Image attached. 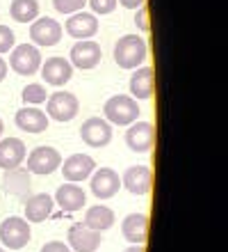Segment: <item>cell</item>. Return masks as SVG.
<instances>
[{
    "label": "cell",
    "instance_id": "6da1fadb",
    "mask_svg": "<svg viewBox=\"0 0 228 252\" xmlns=\"http://www.w3.org/2000/svg\"><path fill=\"white\" fill-rule=\"evenodd\" d=\"M149 55V46L139 34H124L114 44V62L121 69H137L142 66Z\"/></svg>",
    "mask_w": 228,
    "mask_h": 252
},
{
    "label": "cell",
    "instance_id": "7a4b0ae2",
    "mask_svg": "<svg viewBox=\"0 0 228 252\" xmlns=\"http://www.w3.org/2000/svg\"><path fill=\"white\" fill-rule=\"evenodd\" d=\"M103 113H105V122L117 126H130L132 122L139 120V106L128 94H117V96L107 99Z\"/></svg>",
    "mask_w": 228,
    "mask_h": 252
},
{
    "label": "cell",
    "instance_id": "3957f363",
    "mask_svg": "<svg viewBox=\"0 0 228 252\" xmlns=\"http://www.w3.org/2000/svg\"><path fill=\"white\" fill-rule=\"evenodd\" d=\"M80 110V101L76 94L71 92H64V90H59V92H52L48 99H46V115H48V120H55V122H71Z\"/></svg>",
    "mask_w": 228,
    "mask_h": 252
},
{
    "label": "cell",
    "instance_id": "277c9868",
    "mask_svg": "<svg viewBox=\"0 0 228 252\" xmlns=\"http://www.w3.org/2000/svg\"><path fill=\"white\" fill-rule=\"evenodd\" d=\"M32 232H30V222L25 218H19V216H12L0 222V241L5 243V248L9 250H21V248L27 246Z\"/></svg>",
    "mask_w": 228,
    "mask_h": 252
},
{
    "label": "cell",
    "instance_id": "5b68a950",
    "mask_svg": "<svg viewBox=\"0 0 228 252\" xmlns=\"http://www.w3.org/2000/svg\"><path fill=\"white\" fill-rule=\"evenodd\" d=\"M9 66L21 76H34L41 66V53L34 44H19L9 51Z\"/></svg>",
    "mask_w": 228,
    "mask_h": 252
},
{
    "label": "cell",
    "instance_id": "8992f818",
    "mask_svg": "<svg viewBox=\"0 0 228 252\" xmlns=\"http://www.w3.org/2000/svg\"><path fill=\"white\" fill-rule=\"evenodd\" d=\"M30 39L37 48L39 46H55L62 39V26L51 16H41L30 23Z\"/></svg>",
    "mask_w": 228,
    "mask_h": 252
},
{
    "label": "cell",
    "instance_id": "52a82bcc",
    "mask_svg": "<svg viewBox=\"0 0 228 252\" xmlns=\"http://www.w3.org/2000/svg\"><path fill=\"white\" fill-rule=\"evenodd\" d=\"M126 145L137 154H146L155 145V126L151 122H132L126 131Z\"/></svg>",
    "mask_w": 228,
    "mask_h": 252
},
{
    "label": "cell",
    "instance_id": "ba28073f",
    "mask_svg": "<svg viewBox=\"0 0 228 252\" xmlns=\"http://www.w3.org/2000/svg\"><path fill=\"white\" fill-rule=\"evenodd\" d=\"M62 165V156L55 147H37L27 156V172L32 174H52Z\"/></svg>",
    "mask_w": 228,
    "mask_h": 252
},
{
    "label": "cell",
    "instance_id": "9c48e42d",
    "mask_svg": "<svg viewBox=\"0 0 228 252\" xmlns=\"http://www.w3.org/2000/svg\"><path fill=\"white\" fill-rule=\"evenodd\" d=\"M101 58H103V51H101V44L91 39H80L73 44L71 48V66H78L82 71H89L96 64H101Z\"/></svg>",
    "mask_w": 228,
    "mask_h": 252
},
{
    "label": "cell",
    "instance_id": "30bf717a",
    "mask_svg": "<svg viewBox=\"0 0 228 252\" xmlns=\"http://www.w3.org/2000/svg\"><path fill=\"white\" fill-rule=\"evenodd\" d=\"M80 138L82 142L94 149H101V147L110 145L112 140V126L110 122L101 120V117H89L85 124L80 126Z\"/></svg>",
    "mask_w": 228,
    "mask_h": 252
},
{
    "label": "cell",
    "instance_id": "8fae6325",
    "mask_svg": "<svg viewBox=\"0 0 228 252\" xmlns=\"http://www.w3.org/2000/svg\"><path fill=\"white\" fill-rule=\"evenodd\" d=\"M59 167H62V174H64V179L69 184H78V181H85L94 174L96 163L87 154H73V156H69L64 160V165H59Z\"/></svg>",
    "mask_w": 228,
    "mask_h": 252
},
{
    "label": "cell",
    "instance_id": "7c38bea8",
    "mask_svg": "<svg viewBox=\"0 0 228 252\" xmlns=\"http://www.w3.org/2000/svg\"><path fill=\"white\" fill-rule=\"evenodd\" d=\"M39 71H41V78H44L48 85L62 87L64 83H69V80H71L73 66H71V62L66 60V58L55 55V58H48L46 62H41Z\"/></svg>",
    "mask_w": 228,
    "mask_h": 252
},
{
    "label": "cell",
    "instance_id": "4fadbf2b",
    "mask_svg": "<svg viewBox=\"0 0 228 252\" xmlns=\"http://www.w3.org/2000/svg\"><path fill=\"white\" fill-rule=\"evenodd\" d=\"M91 192L96 195L98 199H110L114 197L121 188V179H119V174L110 167H101L96 172L91 174Z\"/></svg>",
    "mask_w": 228,
    "mask_h": 252
},
{
    "label": "cell",
    "instance_id": "5bb4252c",
    "mask_svg": "<svg viewBox=\"0 0 228 252\" xmlns=\"http://www.w3.org/2000/svg\"><path fill=\"white\" fill-rule=\"evenodd\" d=\"M101 246V232H94L82 222H76L69 229V248L76 252H96Z\"/></svg>",
    "mask_w": 228,
    "mask_h": 252
},
{
    "label": "cell",
    "instance_id": "9a60e30c",
    "mask_svg": "<svg viewBox=\"0 0 228 252\" xmlns=\"http://www.w3.org/2000/svg\"><path fill=\"white\" fill-rule=\"evenodd\" d=\"M64 28L73 39H91L98 32V19L91 12H76L69 16Z\"/></svg>",
    "mask_w": 228,
    "mask_h": 252
},
{
    "label": "cell",
    "instance_id": "2e32d148",
    "mask_svg": "<svg viewBox=\"0 0 228 252\" xmlns=\"http://www.w3.org/2000/svg\"><path fill=\"white\" fill-rule=\"evenodd\" d=\"M155 92V76L151 66H137L130 76V94L135 101H146Z\"/></svg>",
    "mask_w": 228,
    "mask_h": 252
},
{
    "label": "cell",
    "instance_id": "e0dca14e",
    "mask_svg": "<svg viewBox=\"0 0 228 252\" xmlns=\"http://www.w3.org/2000/svg\"><path fill=\"white\" fill-rule=\"evenodd\" d=\"M25 156H27V149L23 145V140H19V138L0 140V167L5 172L7 170H14V167H21Z\"/></svg>",
    "mask_w": 228,
    "mask_h": 252
},
{
    "label": "cell",
    "instance_id": "ac0fdd59",
    "mask_svg": "<svg viewBox=\"0 0 228 252\" xmlns=\"http://www.w3.org/2000/svg\"><path fill=\"white\" fill-rule=\"evenodd\" d=\"M121 184L132 195H146L151 190V184H153V174H151V170L146 165H132L124 172Z\"/></svg>",
    "mask_w": 228,
    "mask_h": 252
},
{
    "label": "cell",
    "instance_id": "d6986e66",
    "mask_svg": "<svg viewBox=\"0 0 228 252\" xmlns=\"http://www.w3.org/2000/svg\"><path fill=\"white\" fill-rule=\"evenodd\" d=\"M14 120H16V126L25 133H44L46 128H48V122H51L48 115H46L44 110H39L37 106L21 108Z\"/></svg>",
    "mask_w": 228,
    "mask_h": 252
},
{
    "label": "cell",
    "instance_id": "ffe728a7",
    "mask_svg": "<svg viewBox=\"0 0 228 252\" xmlns=\"http://www.w3.org/2000/svg\"><path fill=\"white\" fill-rule=\"evenodd\" d=\"M55 204H59V209L66 213H73V211H80L87 202V195L85 190L76 184H69L66 181L64 186H59L57 192H55V199H52Z\"/></svg>",
    "mask_w": 228,
    "mask_h": 252
},
{
    "label": "cell",
    "instance_id": "44dd1931",
    "mask_svg": "<svg viewBox=\"0 0 228 252\" xmlns=\"http://www.w3.org/2000/svg\"><path fill=\"white\" fill-rule=\"evenodd\" d=\"M121 232H124L126 241H130L132 246H144L146 236H149V216L146 213H130V216H126Z\"/></svg>",
    "mask_w": 228,
    "mask_h": 252
},
{
    "label": "cell",
    "instance_id": "7402d4cb",
    "mask_svg": "<svg viewBox=\"0 0 228 252\" xmlns=\"http://www.w3.org/2000/svg\"><path fill=\"white\" fill-rule=\"evenodd\" d=\"M52 206H55V202H52L51 195L37 192L32 197H27L25 202V220L27 222H44L52 213Z\"/></svg>",
    "mask_w": 228,
    "mask_h": 252
},
{
    "label": "cell",
    "instance_id": "603a6c76",
    "mask_svg": "<svg viewBox=\"0 0 228 252\" xmlns=\"http://www.w3.org/2000/svg\"><path fill=\"white\" fill-rule=\"evenodd\" d=\"M82 225L94 229V232H105V229H110V227L114 225V211L105 204L89 206L85 213V222H82Z\"/></svg>",
    "mask_w": 228,
    "mask_h": 252
},
{
    "label": "cell",
    "instance_id": "cb8c5ba5",
    "mask_svg": "<svg viewBox=\"0 0 228 252\" xmlns=\"http://www.w3.org/2000/svg\"><path fill=\"white\" fill-rule=\"evenodd\" d=\"M9 16L16 23H32L34 19H39V2L37 0H12Z\"/></svg>",
    "mask_w": 228,
    "mask_h": 252
},
{
    "label": "cell",
    "instance_id": "d4e9b609",
    "mask_svg": "<svg viewBox=\"0 0 228 252\" xmlns=\"http://www.w3.org/2000/svg\"><path fill=\"white\" fill-rule=\"evenodd\" d=\"M5 188H7V192H12V195H23V192H27L30 190V172H27V170H21V167L7 170Z\"/></svg>",
    "mask_w": 228,
    "mask_h": 252
},
{
    "label": "cell",
    "instance_id": "484cf974",
    "mask_svg": "<svg viewBox=\"0 0 228 252\" xmlns=\"http://www.w3.org/2000/svg\"><path fill=\"white\" fill-rule=\"evenodd\" d=\"M23 101H25V106H39V103H46L48 99V92H46V87L41 83H30V85L23 87Z\"/></svg>",
    "mask_w": 228,
    "mask_h": 252
},
{
    "label": "cell",
    "instance_id": "4316f807",
    "mask_svg": "<svg viewBox=\"0 0 228 252\" xmlns=\"http://www.w3.org/2000/svg\"><path fill=\"white\" fill-rule=\"evenodd\" d=\"M52 7H55L59 14L71 16V14L82 12V9H85V7H87V0H52Z\"/></svg>",
    "mask_w": 228,
    "mask_h": 252
},
{
    "label": "cell",
    "instance_id": "83f0119b",
    "mask_svg": "<svg viewBox=\"0 0 228 252\" xmlns=\"http://www.w3.org/2000/svg\"><path fill=\"white\" fill-rule=\"evenodd\" d=\"M87 5L91 7L94 16H105L117 9V0H87Z\"/></svg>",
    "mask_w": 228,
    "mask_h": 252
},
{
    "label": "cell",
    "instance_id": "f1b7e54d",
    "mask_svg": "<svg viewBox=\"0 0 228 252\" xmlns=\"http://www.w3.org/2000/svg\"><path fill=\"white\" fill-rule=\"evenodd\" d=\"M14 46H16L14 30H12V28H7V26H0V55L9 53Z\"/></svg>",
    "mask_w": 228,
    "mask_h": 252
},
{
    "label": "cell",
    "instance_id": "f546056e",
    "mask_svg": "<svg viewBox=\"0 0 228 252\" xmlns=\"http://www.w3.org/2000/svg\"><path fill=\"white\" fill-rule=\"evenodd\" d=\"M135 26L139 28V30H142V32H149L151 30V23H149V9H146V7H139V9H137V14H135Z\"/></svg>",
    "mask_w": 228,
    "mask_h": 252
},
{
    "label": "cell",
    "instance_id": "4dcf8cb0",
    "mask_svg": "<svg viewBox=\"0 0 228 252\" xmlns=\"http://www.w3.org/2000/svg\"><path fill=\"white\" fill-rule=\"evenodd\" d=\"M41 252H73V250L66 246V243H62V241H48V243L41 248Z\"/></svg>",
    "mask_w": 228,
    "mask_h": 252
},
{
    "label": "cell",
    "instance_id": "1f68e13d",
    "mask_svg": "<svg viewBox=\"0 0 228 252\" xmlns=\"http://www.w3.org/2000/svg\"><path fill=\"white\" fill-rule=\"evenodd\" d=\"M117 2H121L126 9H139V7H142L146 0H117Z\"/></svg>",
    "mask_w": 228,
    "mask_h": 252
},
{
    "label": "cell",
    "instance_id": "d6a6232c",
    "mask_svg": "<svg viewBox=\"0 0 228 252\" xmlns=\"http://www.w3.org/2000/svg\"><path fill=\"white\" fill-rule=\"evenodd\" d=\"M5 76H7V62L0 58V83L5 80Z\"/></svg>",
    "mask_w": 228,
    "mask_h": 252
},
{
    "label": "cell",
    "instance_id": "836d02e7",
    "mask_svg": "<svg viewBox=\"0 0 228 252\" xmlns=\"http://www.w3.org/2000/svg\"><path fill=\"white\" fill-rule=\"evenodd\" d=\"M124 252H146V246H130V248H126Z\"/></svg>",
    "mask_w": 228,
    "mask_h": 252
},
{
    "label": "cell",
    "instance_id": "e575fe53",
    "mask_svg": "<svg viewBox=\"0 0 228 252\" xmlns=\"http://www.w3.org/2000/svg\"><path fill=\"white\" fill-rule=\"evenodd\" d=\"M2 131H5V124H2V120H0V138H2Z\"/></svg>",
    "mask_w": 228,
    "mask_h": 252
},
{
    "label": "cell",
    "instance_id": "d590c367",
    "mask_svg": "<svg viewBox=\"0 0 228 252\" xmlns=\"http://www.w3.org/2000/svg\"><path fill=\"white\" fill-rule=\"evenodd\" d=\"M0 252H5V250H2V248H0Z\"/></svg>",
    "mask_w": 228,
    "mask_h": 252
}]
</instances>
